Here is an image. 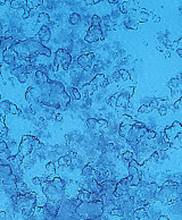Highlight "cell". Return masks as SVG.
<instances>
[{"label":"cell","instance_id":"obj_1","mask_svg":"<svg viewBox=\"0 0 182 220\" xmlns=\"http://www.w3.org/2000/svg\"><path fill=\"white\" fill-rule=\"evenodd\" d=\"M11 49L14 50L17 58L19 59L25 60L30 57L39 56V55H44L49 58L51 57V50L47 45H44L42 42L35 41L32 38L22 40V41H17L11 47Z\"/></svg>","mask_w":182,"mask_h":220},{"label":"cell","instance_id":"obj_2","mask_svg":"<svg viewBox=\"0 0 182 220\" xmlns=\"http://www.w3.org/2000/svg\"><path fill=\"white\" fill-rule=\"evenodd\" d=\"M44 148V144L40 142V140L35 136L25 135L22 137V141L18 145L17 153L21 158H25L27 155H31L33 151H40Z\"/></svg>","mask_w":182,"mask_h":220},{"label":"cell","instance_id":"obj_3","mask_svg":"<svg viewBox=\"0 0 182 220\" xmlns=\"http://www.w3.org/2000/svg\"><path fill=\"white\" fill-rule=\"evenodd\" d=\"M76 213L80 218L83 219H93L97 218L103 211V203L100 201H90L82 202L76 208Z\"/></svg>","mask_w":182,"mask_h":220},{"label":"cell","instance_id":"obj_4","mask_svg":"<svg viewBox=\"0 0 182 220\" xmlns=\"http://www.w3.org/2000/svg\"><path fill=\"white\" fill-rule=\"evenodd\" d=\"M72 64V56L66 49H58L55 53V58L52 60V72L54 74L58 73L59 68L67 72Z\"/></svg>","mask_w":182,"mask_h":220},{"label":"cell","instance_id":"obj_5","mask_svg":"<svg viewBox=\"0 0 182 220\" xmlns=\"http://www.w3.org/2000/svg\"><path fill=\"white\" fill-rule=\"evenodd\" d=\"M41 189L48 201L49 202H55V203H61L63 197H64V193L59 192L56 187L52 185L51 180H44L41 184Z\"/></svg>","mask_w":182,"mask_h":220},{"label":"cell","instance_id":"obj_6","mask_svg":"<svg viewBox=\"0 0 182 220\" xmlns=\"http://www.w3.org/2000/svg\"><path fill=\"white\" fill-rule=\"evenodd\" d=\"M134 89L136 86L134 85H131L129 87H125L121 90L118 93H116V107L115 109L117 111L120 110H125L128 108L129 103H130V99L131 97L133 95V92H134Z\"/></svg>","mask_w":182,"mask_h":220},{"label":"cell","instance_id":"obj_7","mask_svg":"<svg viewBox=\"0 0 182 220\" xmlns=\"http://www.w3.org/2000/svg\"><path fill=\"white\" fill-rule=\"evenodd\" d=\"M103 40H104V35H103L101 25H90L87 34L84 36V41L87 43H93L97 42V41H103Z\"/></svg>","mask_w":182,"mask_h":220},{"label":"cell","instance_id":"obj_8","mask_svg":"<svg viewBox=\"0 0 182 220\" xmlns=\"http://www.w3.org/2000/svg\"><path fill=\"white\" fill-rule=\"evenodd\" d=\"M180 133H182V125L180 121H173L172 125L166 127L164 131V134L166 135L168 142L171 144L174 141V138L176 137V135L180 134Z\"/></svg>","mask_w":182,"mask_h":220},{"label":"cell","instance_id":"obj_9","mask_svg":"<svg viewBox=\"0 0 182 220\" xmlns=\"http://www.w3.org/2000/svg\"><path fill=\"white\" fill-rule=\"evenodd\" d=\"M40 98H41V91H40V89H39V87H35V86H30V87L26 90L25 99H26V101L29 102L30 104L39 103V101H40Z\"/></svg>","mask_w":182,"mask_h":220},{"label":"cell","instance_id":"obj_10","mask_svg":"<svg viewBox=\"0 0 182 220\" xmlns=\"http://www.w3.org/2000/svg\"><path fill=\"white\" fill-rule=\"evenodd\" d=\"M93 59H95V52H88V53L79 56L76 62L81 68H86L88 66H92Z\"/></svg>","mask_w":182,"mask_h":220},{"label":"cell","instance_id":"obj_11","mask_svg":"<svg viewBox=\"0 0 182 220\" xmlns=\"http://www.w3.org/2000/svg\"><path fill=\"white\" fill-rule=\"evenodd\" d=\"M38 35H39V39H40V42L41 41H49L50 38H51V30L48 25H44L39 28V32H38Z\"/></svg>","mask_w":182,"mask_h":220},{"label":"cell","instance_id":"obj_12","mask_svg":"<svg viewBox=\"0 0 182 220\" xmlns=\"http://www.w3.org/2000/svg\"><path fill=\"white\" fill-rule=\"evenodd\" d=\"M34 79H35V82L38 83V86L47 83L48 81H50L48 75H47V73L44 72V70H40V69L34 70Z\"/></svg>","mask_w":182,"mask_h":220},{"label":"cell","instance_id":"obj_13","mask_svg":"<svg viewBox=\"0 0 182 220\" xmlns=\"http://www.w3.org/2000/svg\"><path fill=\"white\" fill-rule=\"evenodd\" d=\"M131 129H132V125L121 123V125L118 127V134H120L122 138H126L129 136V134H130Z\"/></svg>","mask_w":182,"mask_h":220},{"label":"cell","instance_id":"obj_14","mask_svg":"<svg viewBox=\"0 0 182 220\" xmlns=\"http://www.w3.org/2000/svg\"><path fill=\"white\" fill-rule=\"evenodd\" d=\"M52 185L56 187L59 192H63V193H65V188H66V185H65V183H64V180L61 179V177H58V176H55V177L52 178L51 180Z\"/></svg>","mask_w":182,"mask_h":220},{"label":"cell","instance_id":"obj_15","mask_svg":"<svg viewBox=\"0 0 182 220\" xmlns=\"http://www.w3.org/2000/svg\"><path fill=\"white\" fill-rule=\"evenodd\" d=\"M36 22H38V24H40L41 26H44V25H48L51 21H50V16H49V14H47V13H40L39 16H38Z\"/></svg>","mask_w":182,"mask_h":220},{"label":"cell","instance_id":"obj_16","mask_svg":"<svg viewBox=\"0 0 182 220\" xmlns=\"http://www.w3.org/2000/svg\"><path fill=\"white\" fill-rule=\"evenodd\" d=\"M10 103H11V102L7 101V100H6V101L0 102V117L5 118L6 115L9 114V107H10Z\"/></svg>","mask_w":182,"mask_h":220},{"label":"cell","instance_id":"obj_17","mask_svg":"<svg viewBox=\"0 0 182 220\" xmlns=\"http://www.w3.org/2000/svg\"><path fill=\"white\" fill-rule=\"evenodd\" d=\"M57 165H58L59 167H69V166L72 165V159L69 158L67 154L61 155V157L58 158V160H57Z\"/></svg>","mask_w":182,"mask_h":220},{"label":"cell","instance_id":"obj_18","mask_svg":"<svg viewBox=\"0 0 182 220\" xmlns=\"http://www.w3.org/2000/svg\"><path fill=\"white\" fill-rule=\"evenodd\" d=\"M93 165H92V162H89V163H87L86 166H83V168H82V171H81V175L83 176V177H90L91 175H92V172H93Z\"/></svg>","mask_w":182,"mask_h":220},{"label":"cell","instance_id":"obj_19","mask_svg":"<svg viewBox=\"0 0 182 220\" xmlns=\"http://www.w3.org/2000/svg\"><path fill=\"white\" fill-rule=\"evenodd\" d=\"M9 5H10L11 9L18 10L21 8H25L26 0H13V1H9Z\"/></svg>","mask_w":182,"mask_h":220},{"label":"cell","instance_id":"obj_20","mask_svg":"<svg viewBox=\"0 0 182 220\" xmlns=\"http://www.w3.org/2000/svg\"><path fill=\"white\" fill-rule=\"evenodd\" d=\"M47 202H48V199L44 193L36 194V208H44Z\"/></svg>","mask_w":182,"mask_h":220},{"label":"cell","instance_id":"obj_21","mask_svg":"<svg viewBox=\"0 0 182 220\" xmlns=\"http://www.w3.org/2000/svg\"><path fill=\"white\" fill-rule=\"evenodd\" d=\"M44 169H46V172H47V175H49V176H52V177H55V174H56V166H55V163H54L52 161L48 162V163L46 165Z\"/></svg>","mask_w":182,"mask_h":220},{"label":"cell","instance_id":"obj_22","mask_svg":"<svg viewBox=\"0 0 182 220\" xmlns=\"http://www.w3.org/2000/svg\"><path fill=\"white\" fill-rule=\"evenodd\" d=\"M16 187H17V192L18 194H27L31 192L30 187L26 185L25 183H21V184H16Z\"/></svg>","mask_w":182,"mask_h":220},{"label":"cell","instance_id":"obj_23","mask_svg":"<svg viewBox=\"0 0 182 220\" xmlns=\"http://www.w3.org/2000/svg\"><path fill=\"white\" fill-rule=\"evenodd\" d=\"M69 22L72 25H78L81 22V16L79 15L78 13H72L69 17Z\"/></svg>","mask_w":182,"mask_h":220},{"label":"cell","instance_id":"obj_24","mask_svg":"<svg viewBox=\"0 0 182 220\" xmlns=\"http://www.w3.org/2000/svg\"><path fill=\"white\" fill-rule=\"evenodd\" d=\"M161 106H162V101H161L159 99H151V100L149 101L148 108L150 109V111H153V110H155V109H158Z\"/></svg>","mask_w":182,"mask_h":220},{"label":"cell","instance_id":"obj_25","mask_svg":"<svg viewBox=\"0 0 182 220\" xmlns=\"http://www.w3.org/2000/svg\"><path fill=\"white\" fill-rule=\"evenodd\" d=\"M97 120L98 119L96 118H88L87 121H86V125H87V127L89 129H95V128L98 127V121Z\"/></svg>","mask_w":182,"mask_h":220},{"label":"cell","instance_id":"obj_26","mask_svg":"<svg viewBox=\"0 0 182 220\" xmlns=\"http://www.w3.org/2000/svg\"><path fill=\"white\" fill-rule=\"evenodd\" d=\"M180 84H181V81L179 79V78H171L170 79V82H168V86L172 89V90H176V89H179V86H180Z\"/></svg>","mask_w":182,"mask_h":220},{"label":"cell","instance_id":"obj_27","mask_svg":"<svg viewBox=\"0 0 182 220\" xmlns=\"http://www.w3.org/2000/svg\"><path fill=\"white\" fill-rule=\"evenodd\" d=\"M71 94H72V98H73L74 100H80V99L82 98L81 92H80V90H79L78 87H72V90H71Z\"/></svg>","mask_w":182,"mask_h":220},{"label":"cell","instance_id":"obj_28","mask_svg":"<svg viewBox=\"0 0 182 220\" xmlns=\"http://www.w3.org/2000/svg\"><path fill=\"white\" fill-rule=\"evenodd\" d=\"M8 134V128L6 126L5 121H0V136L1 137H6Z\"/></svg>","mask_w":182,"mask_h":220},{"label":"cell","instance_id":"obj_29","mask_svg":"<svg viewBox=\"0 0 182 220\" xmlns=\"http://www.w3.org/2000/svg\"><path fill=\"white\" fill-rule=\"evenodd\" d=\"M118 73H120V75H121V79L122 81H124V82L129 81V79L131 78L130 74H129V72H128L126 69H120Z\"/></svg>","mask_w":182,"mask_h":220},{"label":"cell","instance_id":"obj_30","mask_svg":"<svg viewBox=\"0 0 182 220\" xmlns=\"http://www.w3.org/2000/svg\"><path fill=\"white\" fill-rule=\"evenodd\" d=\"M101 18L98 16V15H93L91 17V25H96V26H100L101 25Z\"/></svg>","mask_w":182,"mask_h":220},{"label":"cell","instance_id":"obj_31","mask_svg":"<svg viewBox=\"0 0 182 220\" xmlns=\"http://www.w3.org/2000/svg\"><path fill=\"white\" fill-rule=\"evenodd\" d=\"M122 158H123V160L131 161L133 159V152L132 151H125V152L122 154Z\"/></svg>","mask_w":182,"mask_h":220},{"label":"cell","instance_id":"obj_32","mask_svg":"<svg viewBox=\"0 0 182 220\" xmlns=\"http://www.w3.org/2000/svg\"><path fill=\"white\" fill-rule=\"evenodd\" d=\"M107 104L111 106V107H113V108L116 107V94H114L111 98L107 99Z\"/></svg>","mask_w":182,"mask_h":220},{"label":"cell","instance_id":"obj_33","mask_svg":"<svg viewBox=\"0 0 182 220\" xmlns=\"http://www.w3.org/2000/svg\"><path fill=\"white\" fill-rule=\"evenodd\" d=\"M16 78L19 83H26L29 79V74H21V75L16 76Z\"/></svg>","mask_w":182,"mask_h":220},{"label":"cell","instance_id":"obj_34","mask_svg":"<svg viewBox=\"0 0 182 220\" xmlns=\"http://www.w3.org/2000/svg\"><path fill=\"white\" fill-rule=\"evenodd\" d=\"M148 112H150V109L148 108V106H146V104H142L140 108H139L138 110V114L139 115H142V114H148Z\"/></svg>","mask_w":182,"mask_h":220},{"label":"cell","instance_id":"obj_35","mask_svg":"<svg viewBox=\"0 0 182 220\" xmlns=\"http://www.w3.org/2000/svg\"><path fill=\"white\" fill-rule=\"evenodd\" d=\"M9 114H11V115H17L18 114V108L15 103H10V107H9Z\"/></svg>","mask_w":182,"mask_h":220},{"label":"cell","instance_id":"obj_36","mask_svg":"<svg viewBox=\"0 0 182 220\" xmlns=\"http://www.w3.org/2000/svg\"><path fill=\"white\" fill-rule=\"evenodd\" d=\"M98 121V127H100V128H106V127H108V121L106 120V119H98L97 120Z\"/></svg>","mask_w":182,"mask_h":220},{"label":"cell","instance_id":"obj_37","mask_svg":"<svg viewBox=\"0 0 182 220\" xmlns=\"http://www.w3.org/2000/svg\"><path fill=\"white\" fill-rule=\"evenodd\" d=\"M8 150V145L5 141L0 140V152H6Z\"/></svg>","mask_w":182,"mask_h":220},{"label":"cell","instance_id":"obj_38","mask_svg":"<svg viewBox=\"0 0 182 220\" xmlns=\"http://www.w3.org/2000/svg\"><path fill=\"white\" fill-rule=\"evenodd\" d=\"M149 15H150V14H146V13H141V14H140V16H139V21H140V22H142V23L147 22L148 19H149Z\"/></svg>","mask_w":182,"mask_h":220},{"label":"cell","instance_id":"obj_39","mask_svg":"<svg viewBox=\"0 0 182 220\" xmlns=\"http://www.w3.org/2000/svg\"><path fill=\"white\" fill-rule=\"evenodd\" d=\"M158 114H159L161 116H166V114H167V108L165 107L164 104H162V106L158 108Z\"/></svg>","mask_w":182,"mask_h":220},{"label":"cell","instance_id":"obj_40","mask_svg":"<svg viewBox=\"0 0 182 220\" xmlns=\"http://www.w3.org/2000/svg\"><path fill=\"white\" fill-rule=\"evenodd\" d=\"M32 183L34 184L35 186H40V187H41L42 180H41V178L38 176V177H33V178H32Z\"/></svg>","mask_w":182,"mask_h":220},{"label":"cell","instance_id":"obj_41","mask_svg":"<svg viewBox=\"0 0 182 220\" xmlns=\"http://www.w3.org/2000/svg\"><path fill=\"white\" fill-rule=\"evenodd\" d=\"M180 47H179V40H175V41H173L172 42V44H171V48L170 49H173V50H178Z\"/></svg>","mask_w":182,"mask_h":220},{"label":"cell","instance_id":"obj_42","mask_svg":"<svg viewBox=\"0 0 182 220\" xmlns=\"http://www.w3.org/2000/svg\"><path fill=\"white\" fill-rule=\"evenodd\" d=\"M112 78H113V81H115V82H117V81H120V79H121V75H120L118 70H117V72H115V73H113Z\"/></svg>","mask_w":182,"mask_h":220},{"label":"cell","instance_id":"obj_43","mask_svg":"<svg viewBox=\"0 0 182 220\" xmlns=\"http://www.w3.org/2000/svg\"><path fill=\"white\" fill-rule=\"evenodd\" d=\"M32 4H33V6H34V8H36V7L41 6V5L44 4V1H41V0H32Z\"/></svg>","mask_w":182,"mask_h":220},{"label":"cell","instance_id":"obj_44","mask_svg":"<svg viewBox=\"0 0 182 220\" xmlns=\"http://www.w3.org/2000/svg\"><path fill=\"white\" fill-rule=\"evenodd\" d=\"M106 149H107L108 151H113L114 149H115V144H114L113 142H109V143L107 144V146H106Z\"/></svg>","mask_w":182,"mask_h":220},{"label":"cell","instance_id":"obj_45","mask_svg":"<svg viewBox=\"0 0 182 220\" xmlns=\"http://www.w3.org/2000/svg\"><path fill=\"white\" fill-rule=\"evenodd\" d=\"M55 120L59 123V121H61V120H63V116H61V114H56V116H55Z\"/></svg>","mask_w":182,"mask_h":220},{"label":"cell","instance_id":"obj_46","mask_svg":"<svg viewBox=\"0 0 182 220\" xmlns=\"http://www.w3.org/2000/svg\"><path fill=\"white\" fill-rule=\"evenodd\" d=\"M153 16V22H155V23H158V22H161V17L157 16V15H151Z\"/></svg>","mask_w":182,"mask_h":220},{"label":"cell","instance_id":"obj_47","mask_svg":"<svg viewBox=\"0 0 182 220\" xmlns=\"http://www.w3.org/2000/svg\"><path fill=\"white\" fill-rule=\"evenodd\" d=\"M29 17H31V15H30V11H27V10H26L25 13L23 14V16H22V18H24V19H26V18H29Z\"/></svg>","mask_w":182,"mask_h":220},{"label":"cell","instance_id":"obj_48","mask_svg":"<svg viewBox=\"0 0 182 220\" xmlns=\"http://www.w3.org/2000/svg\"><path fill=\"white\" fill-rule=\"evenodd\" d=\"M112 214H116V216H122V212L120 210H112Z\"/></svg>","mask_w":182,"mask_h":220},{"label":"cell","instance_id":"obj_49","mask_svg":"<svg viewBox=\"0 0 182 220\" xmlns=\"http://www.w3.org/2000/svg\"><path fill=\"white\" fill-rule=\"evenodd\" d=\"M175 52H176V55L179 56V58H181V59H182V48H179V49L175 51Z\"/></svg>","mask_w":182,"mask_h":220},{"label":"cell","instance_id":"obj_50","mask_svg":"<svg viewBox=\"0 0 182 220\" xmlns=\"http://www.w3.org/2000/svg\"><path fill=\"white\" fill-rule=\"evenodd\" d=\"M98 2H99L98 0H93V1H91V0H90V1H86V4H87V5H95V4H98Z\"/></svg>","mask_w":182,"mask_h":220},{"label":"cell","instance_id":"obj_51","mask_svg":"<svg viewBox=\"0 0 182 220\" xmlns=\"http://www.w3.org/2000/svg\"><path fill=\"white\" fill-rule=\"evenodd\" d=\"M17 11H18V15H21V16H23V14L25 13L26 10H25V8H21V9H18Z\"/></svg>","mask_w":182,"mask_h":220},{"label":"cell","instance_id":"obj_52","mask_svg":"<svg viewBox=\"0 0 182 220\" xmlns=\"http://www.w3.org/2000/svg\"><path fill=\"white\" fill-rule=\"evenodd\" d=\"M5 4H6V1H5V0H0V6H4Z\"/></svg>","mask_w":182,"mask_h":220},{"label":"cell","instance_id":"obj_53","mask_svg":"<svg viewBox=\"0 0 182 220\" xmlns=\"http://www.w3.org/2000/svg\"><path fill=\"white\" fill-rule=\"evenodd\" d=\"M179 102H180V104H182V97H180V99H179Z\"/></svg>","mask_w":182,"mask_h":220},{"label":"cell","instance_id":"obj_54","mask_svg":"<svg viewBox=\"0 0 182 220\" xmlns=\"http://www.w3.org/2000/svg\"><path fill=\"white\" fill-rule=\"evenodd\" d=\"M1 69H2V65H1V64H0V74H1V72H2V70H1Z\"/></svg>","mask_w":182,"mask_h":220},{"label":"cell","instance_id":"obj_55","mask_svg":"<svg viewBox=\"0 0 182 220\" xmlns=\"http://www.w3.org/2000/svg\"><path fill=\"white\" fill-rule=\"evenodd\" d=\"M0 99H1V94H0Z\"/></svg>","mask_w":182,"mask_h":220},{"label":"cell","instance_id":"obj_56","mask_svg":"<svg viewBox=\"0 0 182 220\" xmlns=\"http://www.w3.org/2000/svg\"><path fill=\"white\" fill-rule=\"evenodd\" d=\"M0 163H1V160H0Z\"/></svg>","mask_w":182,"mask_h":220}]
</instances>
